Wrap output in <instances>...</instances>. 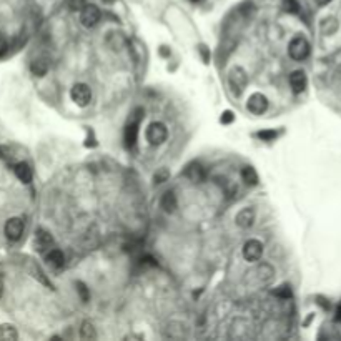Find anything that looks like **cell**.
Wrapping results in <instances>:
<instances>
[{
  "label": "cell",
  "instance_id": "1",
  "mask_svg": "<svg viewBox=\"0 0 341 341\" xmlns=\"http://www.w3.org/2000/svg\"><path fill=\"white\" fill-rule=\"evenodd\" d=\"M143 108H135L132 112L128 119V124L125 126V133H124V138H125V145L128 148H133L135 143H137V138H138V126H140V122L143 120Z\"/></svg>",
  "mask_w": 341,
  "mask_h": 341
},
{
  "label": "cell",
  "instance_id": "2",
  "mask_svg": "<svg viewBox=\"0 0 341 341\" xmlns=\"http://www.w3.org/2000/svg\"><path fill=\"white\" fill-rule=\"evenodd\" d=\"M310 50H311L310 42L305 37H301V35L293 38L290 42V45H288V54H290L291 59L296 60V62H301V60L308 59Z\"/></svg>",
  "mask_w": 341,
  "mask_h": 341
},
{
  "label": "cell",
  "instance_id": "3",
  "mask_svg": "<svg viewBox=\"0 0 341 341\" xmlns=\"http://www.w3.org/2000/svg\"><path fill=\"white\" fill-rule=\"evenodd\" d=\"M228 85H230L231 92H233V95L240 97V95L243 93V90L247 89V85H248L247 72H245L242 67H235L230 72V75H228Z\"/></svg>",
  "mask_w": 341,
  "mask_h": 341
},
{
  "label": "cell",
  "instance_id": "4",
  "mask_svg": "<svg viewBox=\"0 0 341 341\" xmlns=\"http://www.w3.org/2000/svg\"><path fill=\"white\" fill-rule=\"evenodd\" d=\"M24 220L19 217H12L8 218V220L5 221V225H3V235H5L7 240H10V242H19V240L22 238V235H24Z\"/></svg>",
  "mask_w": 341,
  "mask_h": 341
},
{
  "label": "cell",
  "instance_id": "5",
  "mask_svg": "<svg viewBox=\"0 0 341 341\" xmlns=\"http://www.w3.org/2000/svg\"><path fill=\"white\" fill-rule=\"evenodd\" d=\"M168 137V130L167 126L160 122H155L147 128V140L152 143V145H161V143L167 140Z\"/></svg>",
  "mask_w": 341,
  "mask_h": 341
},
{
  "label": "cell",
  "instance_id": "6",
  "mask_svg": "<svg viewBox=\"0 0 341 341\" xmlns=\"http://www.w3.org/2000/svg\"><path fill=\"white\" fill-rule=\"evenodd\" d=\"M70 97L75 102L78 107H87L92 102V90L89 85L85 84H77L73 85L72 92H70Z\"/></svg>",
  "mask_w": 341,
  "mask_h": 341
},
{
  "label": "cell",
  "instance_id": "7",
  "mask_svg": "<svg viewBox=\"0 0 341 341\" xmlns=\"http://www.w3.org/2000/svg\"><path fill=\"white\" fill-rule=\"evenodd\" d=\"M100 8L97 5H85L80 10V22L85 25V27H95V25L100 22Z\"/></svg>",
  "mask_w": 341,
  "mask_h": 341
},
{
  "label": "cell",
  "instance_id": "8",
  "mask_svg": "<svg viewBox=\"0 0 341 341\" xmlns=\"http://www.w3.org/2000/svg\"><path fill=\"white\" fill-rule=\"evenodd\" d=\"M247 108H248V112L253 113V115H261V113H265L266 108H268V100H266L263 93H253L250 95V98H248Z\"/></svg>",
  "mask_w": 341,
  "mask_h": 341
},
{
  "label": "cell",
  "instance_id": "9",
  "mask_svg": "<svg viewBox=\"0 0 341 341\" xmlns=\"http://www.w3.org/2000/svg\"><path fill=\"white\" fill-rule=\"evenodd\" d=\"M263 255V245H261L258 240H248L243 247V258L247 261H258Z\"/></svg>",
  "mask_w": 341,
  "mask_h": 341
},
{
  "label": "cell",
  "instance_id": "10",
  "mask_svg": "<svg viewBox=\"0 0 341 341\" xmlns=\"http://www.w3.org/2000/svg\"><path fill=\"white\" fill-rule=\"evenodd\" d=\"M52 247H54V238H52V235L49 231L43 228H38L35 231V248H37L38 251L43 253V251L50 250Z\"/></svg>",
  "mask_w": 341,
  "mask_h": 341
},
{
  "label": "cell",
  "instance_id": "11",
  "mask_svg": "<svg viewBox=\"0 0 341 341\" xmlns=\"http://www.w3.org/2000/svg\"><path fill=\"white\" fill-rule=\"evenodd\" d=\"M290 85L295 93H301L307 89V75H305L303 70H295L290 75Z\"/></svg>",
  "mask_w": 341,
  "mask_h": 341
},
{
  "label": "cell",
  "instance_id": "12",
  "mask_svg": "<svg viewBox=\"0 0 341 341\" xmlns=\"http://www.w3.org/2000/svg\"><path fill=\"white\" fill-rule=\"evenodd\" d=\"M235 221H237V225L240 228H250L253 225V221H255V212H253L251 208L240 210L237 213V217H235Z\"/></svg>",
  "mask_w": 341,
  "mask_h": 341
},
{
  "label": "cell",
  "instance_id": "13",
  "mask_svg": "<svg viewBox=\"0 0 341 341\" xmlns=\"http://www.w3.org/2000/svg\"><path fill=\"white\" fill-rule=\"evenodd\" d=\"M14 173L20 182H24V183L32 182V177H33L32 168H30V165L25 163V161H19V163L14 165Z\"/></svg>",
  "mask_w": 341,
  "mask_h": 341
},
{
  "label": "cell",
  "instance_id": "14",
  "mask_svg": "<svg viewBox=\"0 0 341 341\" xmlns=\"http://www.w3.org/2000/svg\"><path fill=\"white\" fill-rule=\"evenodd\" d=\"M49 68H50V63L45 57H38V59H35L33 62L30 63V70H32V73L35 77H43L49 72Z\"/></svg>",
  "mask_w": 341,
  "mask_h": 341
},
{
  "label": "cell",
  "instance_id": "15",
  "mask_svg": "<svg viewBox=\"0 0 341 341\" xmlns=\"http://www.w3.org/2000/svg\"><path fill=\"white\" fill-rule=\"evenodd\" d=\"M160 205L167 213L175 212V210H177V196H175L173 191H165L160 200Z\"/></svg>",
  "mask_w": 341,
  "mask_h": 341
},
{
  "label": "cell",
  "instance_id": "16",
  "mask_svg": "<svg viewBox=\"0 0 341 341\" xmlns=\"http://www.w3.org/2000/svg\"><path fill=\"white\" fill-rule=\"evenodd\" d=\"M0 340H19V331L10 323H2L0 325Z\"/></svg>",
  "mask_w": 341,
  "mask_h": 341
},
{
  "label": "cell",
  "instance_id": "17",
  "mask_svg": "<svg viewBox=\"0 0 341 341\" xmlns=\"http://www.w3.org/2000/svg\"><path fill=\"white\" fill-rule=\"evenodd\" d=\"M186 177L190 178L191 182H203L205 172H203L202 165H198V163L188 165V168H186Z\"/></svg>",
  "mask_w": 341,
  "mask_h": 341
},
{
  "label": "cell",
  "instance_id": "18",
  "mask_svg": "<svg viewBox=\"0 0 341 341\" xmlns=\"http://www.w3.org/2000/svg\"><path fill=\"white\" fill-rule=\"evenodd\" d=\"M47 261H49L52 266H55V268H62L65 265V256L60 250L54 248V250H50L47 253Z\"/></svg>",
  "mask_w": 341,
  "mask_h": 341
},
{
  "label": "cell",
  "instance_id": "19",
  "mask_svg": "<svg viewBox=\"0 0 341 341\" xmlns=\"http://www.w3.org/2000/svg\"><path fill=\"white\" fill-rule=\"evenodd\" d=\"M242 178L247 185H256L258 183V173L255 172L253 167H245L242 170Z\"/></svg>",
  "mask_w": 341,
  "mask_h": 341
},
{
  "label": "cell",
  "instance_id": "20",
  "mask_svg": "<svg viewBox=\"0 0 341 341\" xmlns=\"http://www.w3.org/2000/svg\"><path fill=\"white\" fill-rule=\"evenodd\" d=\"M80 336L84 340H95V338H97V333H95L93 325L89 323V321H85L84 325H82V328H80Z\"/></svg>",
  "mask_w": 341,
  "mask_h": 341
},
{
  "label": "cell",
  "instance_id": "21",
  "mask_svg": "<svg viewBox=\"0 0 341 341\" xmlns=\"http://www.w3.org/2000/svg\"><path fill=\"white\" fill-rule=\"evenodd\" d=\"M75 288H77V293H78V296L82 298V301L87 303V301L90 300V291H89V288H87V285H85V283H82V281H77Z\"/></svg>",
  "mask_w": 341,
  "mask_h": 341
},
{
  "label": "cell",
  "instance_id": "22",
  "mask_svg": "<svg viewBox=\"0 0 341 341\" xmlns=\"http://www.w3.org/2000/svg\"><path fill=\"white\" fill-rule=\"evenodd\" d=\"M283 10L288 12V14H298L300 5L296 0H283Z\"/></svg>",
  "mask_w": 341,
  "mask_h": 341
},
{
  "label": "cell",
  "instance_id": "23",
  "mask_svg": "<svg viewBox=\"0 0 341 341\" xmlns=\"http://www.w3.org/2000/svg\"><path fill=\"white\" fill-rule=\"evenodd\" d=\"M256 137L260 140H263V142H273V140L278 137V133L275 132V130H263V132H258Z\"/></svg>",
  "mask_w": 341,
  "mask_h": 341
},
{
  "label": "cell",
  "instance_id": "24",
  "mask_svg": "<svg viewBox=\"0 0 341 341\" xmlns=\"http://www.w3.org/2000/svg\"><path fill=\"white\" fill-rule=\"evenodd\" d=\"M273 293L278 296V298H291V286L281 285L279 288H277V290H275Z\"/></svg>",
  "mask_w": 341,
  "mask_h": 341
},
{
  "label": "cell",
  "instance_id": "25",
  "mask_svg": "<svg viewBox=\"0 0 341 341\" xmlns=\"http://www.w3.org/2000/svg\"><path fill=\"white\" fill-rule=\"evenodd\" d=\"M168 178H170L168 170L167 168H160L158 172L155 173L154 180H155V183H165V182H168Z\"/></svg>",
  "mask_w": 341,
  "mask_h": 341
},
{
  "label": "cell",
  "instance_id": "26",
  "mask_svg": "<svg viewBox=\"0 0 341 341\" xmlns=\"http://www.w3.org/2000/svg\"><path fill=\"white\" fill-rule=\"evenodd\" d=\"M85 5H87L85 0H68V7L72 10H82Z\"/></svg>",
  "mask_w": 341,
  "mask_h": 341
},
{
  "label": "cell",
  "instance_id": "27",
  "mask_svg": "<svg viewBox=\"0 0 341 341\" xmlns=\"http://www.w3.org/2000/svg\"><path fill=\"white\" fill-rule=\"evenodd\" d=\"M233 119H235V117H233V113H231L230 110H226V112H223L221 113V124H231V122H233Z\"/></svg>",
  "mask_w": 341,
  "mask_h": 341
},
{
  "label": "cell",
  "instance_id": "28",
  "mask_svg": "<svg viewBox=\"0 0 341 341\" xmlns=\"http://www.w3.org/2000/svg\"><path fill=\"white\" fill-rule=\"evenodd\" d=\"M198 52H200V54H202V57H203V62L208 63V62H210V52H208L207 47H205V45H200Z\"/></svg>",
  "mask_w": 341,
  "mask_h": 341
},
{
  "label": "cell",
  "instance_id": "29",
  "mask_svg": "<svg viewBox=\"0 0 341 341\" xmlns=\"http://www.w3.org/2000/svg\"><path fill=\"white\" fill-rule=\"evenodd\" d=\"M335 320L338 321V323H341V305L338 308H336V314H335Z\"/></svg>",
  "mask_w": 341,
  "mask_h": 341
},
{
  "label": "cell",
  "instance_id": "30",
  "mask_svg": "<svg viewBox=\"0 0 341 341\" xmlns=\"http://www.w3.org/2000/svg\"><path fill=\"white\" fill-rule=\"evenodd\" d=\"M331 0H316V3L318 5H326V3H330Z\"/></svg>",
  "mask_w": 341,
  "mask_h": 341
},
{
  "label": "cell",
  "instance_id": "31",
  "mask_svg": "<svg viewBox=\"0 0 341 341\" xmlns=\"http://www.w3.org/2000/svg\"><path fill=\"white\" fill-rule=\"evenodd\" d=\"M190 2H193V3H200V2H203V0H190Z\"/></svg>",
  "mask_w": 341,
  "mask_h": 341
}]
</instances>
